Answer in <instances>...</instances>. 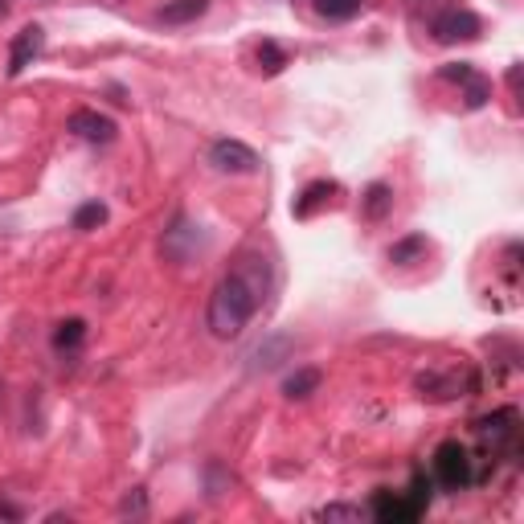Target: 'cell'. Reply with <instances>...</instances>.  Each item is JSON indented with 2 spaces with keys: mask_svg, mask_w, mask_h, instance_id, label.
Instances as JSON below:
<instances>
[{
  "mask_svg": "<svg viewBox=\"0 0 524 524\" xmlns=\"http://www.w3.org/2000/svg\"><path fill=\"white\" fill-rule=\"evenodd\" d=\"M271 295V262L262 254H242L234 267L217 279L209 295L205 324L217 340H238L250 320L262 312V303Z\"/></svg>",
  "mask_w": 524,
  "mask_h": 524,
  "instance_id": "cell-1",
  "label": "cell"
},
{
  "mask_svg": "<svg viewBox=\"0 0 524 524\" xmlns=\"http://www.w3.org/2000/svg\"><path fill=\"white\" fill-rule=\"evenodd\" d=\"M434 479L447 488V492H463L471 479H475V471H471V455H467V447H459V443H443L439 451H434Z\"/></svg>",
  "mask_w": 524,
  "mask_h": 524,
  "instance_id": "cell-2",
  "label": "cell"
},
{
  "mask_svg": "<svg viewBox=\"0 0 524 524\" xmlns=\"http://www.w3.org/2000/svg\"><path fill=\"white\" fill-rule=\"evenodd\" d=\"M160 250H164V258H172V262H193V258L205 250L201 226H193L185 213H177V217H172V226L164 230V238H160Z\"/></svg>",
  "mask_w": 524,
  "mask_h": 524,
  "instance_id": "cell-3",
  "label": "cell"
},
{
  "mask_svg": "<svg viewBox=\"0 0 524 524\" xmlns=\"http://www.w3.org/2000/svg\"><path fill=\"white\" fill-rule=\"evenodd\" d=\"M209 164L217 172H230V177H250V172H258V152L242 140H213L209 144Z\"/></svg>",
  "mask_w": 524,
  "mask_h": 524,
  "instance_id": "cell-4",
  "label": "cell"
},
{
  "mask_svg": "<svg viewBox=\"0 0 524 524\" xmlns=\"http://www.w3.org/2000/svg\"><path fill=\"white\" fill-rule=\"evenodd\" d=\"M430 33H434V41H443V46H459V41H475L484 33V21L471 9H447L430 21Z\"/></svg>",
  "mask_w": 524,
  "mask_h": 524,
  "instance_id": "cell-5",
  "label": "cell"
},
{
  "mask_svg": "<svg viewBox=\"0 0 524 524\" xmlns=\"http://www.w3.org/2000/svg\"><path fill=\"white\" fill-rule=\"evenodd\" d=\"M426 500L430 496H422V488H414V496H389V492H381L369 504V516L385 520V524H406V520H418L426 512Z\"/></svg>",
  "mask_w": 524,
  "mask_h": 524,
  "instance_id": "cell-6",
  "label": "cell"
},
{
  "mask_svg": "<svg viewBox=\"0 0 524 524\" xmlns=\"http://www.w3.org/2000/svg\"><path fill=\"white\" fill-rule=\"evenodd\" d=\"M447 82H459L463 86V107L467 111H479L488 99H492V82L479 74V70H471V62H451V66H443L439 70Z\"/></svg>",
  "mask_w": 524,
  "mask_h": 524,
  "instance_id": "cell-7",
  "label": "cell"
},
{
  "mask_svg": "<svg viewBox=\"0 0 524 524\" xmlns=\"http://www.w3.org/2000/svg\"><path fill=\"white\" fill-rule=\"evenodd\" d=\"M70 131H74V136L82 140V144H115V136H119V127H115V119L111 115H99L95 107H82V111H74L70 115Z\"/></svg>",
  "mask_w": 524,
  "mask_h": 524,
  "instance_id": "cell-8",
  "label": "cell"
},
{
  "mask_svg": "<svg viewBox=\"0 0 524 524\" xmlns=\"http://www.w3.org/2000/svg\"><path fill=\"white\" fill-rule=\"evenodd\" d=\"M520 414L516 410H496L492 418H479L475 422V434L484 439L492 451H512L516 447V434H520Z\"/></svg>",
  "mask_w": 524,
  "mask_h": 524,
  "instance_id": "cell-9",
  "label": "cell"
},
{
  "mask_svg": "<svg viewBox=\"0 0 524 524\" xmlns=\"http://www.w3.org/2000/svg\"><path fill=\"white\" fill-rule=\"evenodd\" d=\"M41 50H46V29L41 25H25L17 37H13V46H9V78H17L25 66H33V58H41Z\"/></svg>",
  "mask_w": 524,
  "mask_h": 524,
  "instance_id": "cell-10",
  "label": "cell"
},
{
  "mask_svg": "<svg viewBox=\"0 0 524 524\" xmlns=\"http://www.w3.org/2000/svg\"><path fill=\"white\" fill-rule=\"evenodd\" d=\"M205 13H209V0H168V5H160L156 21H164V25H193Z\"/></svg>",
  "mask_w": 524,
  "mask_h": 524,
  "instance_id": "cell-11",
  "label": "cell"
},
{
  "mask_svg": "<svg viewBox=\"0 0 524 524\" xmlns=\"http://www.w3.org/2000/svg\"><path fill=\"white\" fill-rule=\"evenodd\" d=\"M332 193H336V181H312L308 189L299 193V201L291 205V213H295V217H312L320 205H328Z\"/></svg>",
  "mask_w": 524,
  "mask_h": 524,
  "instance_id": "cell-12",
  "label": "cell"
},
{
  "mask_svg": "<svg viewBox=\"0 0 524 524\" xmlns=\"http://www.w3.org/2000/svg\"><path fill=\"white\" fill-rule=\"evenodd\" d=\"M320 381H324V373H320V369H295V373L283 381V398H291V402L312 398V393L320 389Z\"/></svg>",
  "mask_w": 524,
  "mask_h": 524,
  "instance_id": "cell-13",
  "label": "cell"
},
{
  "mask_svg": "<svg viewBox=\"0 0 524 524\" xmlns=\"http://www.w3.org/2000/svg\"><path fill=\"white\" fill-rule=\"evenodd\" d=\"M361 209H365L369 222H381V217L393 209V189H389L385 181H373V185L365 189V197H361Z\"/></svg>",
  "mask_w": 524,
  "mask_h": 524,
  "instance_id": "cell-14",
  "label": "cell"
},
{
  "mask_svg": "<svg viewBox=\"0 0 524 524\" xmlns=\"http://www.w3.org/2000/svg\"><path fill=\"white\" fill-rule=\"evenodd\" d=\"M287 353H291V340H287V336H271L267 344H258V348H254L250 369H275Z\"/></svg>",
  "mask_w": 524,
  "mask_h": 524,
  "instance_id": "cell-15",
  "label": "cell"
},
{
  "mask_svg": "<svg viewBox=\"0 0 524 524\" xmlns=\"http://www.w3.org/2000/svg\"><path fill=\"white\" fill-rule=\"evenodd\" d=\"M312 9L324 17V21H353V17H361V9H365V0H312Z\"/></svg>",
  "mask_w": 524,
  "mask_h": 524,
  "instance_id": "cell-16",
  "label": "cell"
},
{
  "mask_svg": "<svg viewBox=\"0 0 524 524\" xmlns=\"http://www.w3.org/2000/svg\"><path fill=\"white\" fill-rule=\"evenodd\" d=\"M254 62H258V70H262V74L271 78V74H279V70H283L291 58H287V50H283V46H275V41L267 37V41H262V46L254 50Z\"/></svg>",
  "mask_w": 524,
  "mask_h": 524,
  "instance_id": "cell-17",
  "label": "cell"
},
{
  "mask_svg": "<svg viewBox=\"0 0 524 524\" xmlns=\"http://www.w3.org/2000/svg\"><path fill=\"white\" fill-rule=\"evenodd\" d=\"M82 340H86V324L82 320H62L58 332H54V348H58V353H74Z\"/></svg>",
  "mask_w": 524,
  "mask_h": 524,
  "instance_id": "cell-18",
  "label": "cell"
},
{
  "mask_svg": "<svg viewBox=\"0 0 524 524\" xmlns=\"http://www.w3.org/2000/svg\"><path fill=\"white\" fill-rule=\"evenodd\" d=\"M230 488H234V475H230V471H226L222 463H217V459H213V463L205 467V492H209V496L217 500V496H226Z\"/></svg>",
  "mask_w": 524,
  "mask_h": 524,
  "instance_id": "cell-19",
  "label": "cell"
},
{
  "mask_svg": "<svg viewBox=\"0 0 524 524\" xmlns=\"http://www.w3.org/2000/svg\"><path fill=\"white\" fill-rule=\"evenodd\" d=\"M107 222V205L103 201H86V205H78V213H74V230H95V226H103Z\"/></svg>",
  "mask_w": 524,
  "mask_h": 524,
  "instance_id": "cell-20",
  "label": "cell"
},
{
  "mask_svg": "<svg viewBox=\"0 0 524 524\" xmlns=\"http://www.w3.org/2000/svg\"><path fill=\"white\" fill-rule=\"evenodd\" d=\"M369 508H353V504H328L316 512V520H365Z\"/></svg>",
  "mask_w": 524,
  "mask_h": 524,
  "instance_id": "cell-21",
  "label": "cell"
},
{
  "mask_svg": "<svg viewBox=\"0 0 524 524\" xmlns=\"http://www.w3.org/2000/svg\"><path fill=\"white\" fill-rule=\"evenodd\" d=\"M119 512H123V516H148V496H144V488H131V492L123 496Z\"/></svg>",
  "mask_w": 524,
  "mask_h": 524,
  "instance_id": "cell-22",
  "label": "cell"
},
{
  "mask_svg": "<svg viewBox=\"0 0 524 524\" xmlns=\"http://www.w3.org/2000/svg\"><path fill=\"white\" fill-rule=\"evenodd\" d=\"M422 246H426V238H418V234H414V238H406V242H398V246H389V262H410Z\"/></svg>",
  "mask_w": 524,
  "mask_h": 524,
  "instance_id": "cell-23",
  "label": "cell"
},
{
  "mask_svg": "<svg viewBox=\"0 0 524 524\" xmlns=\"http://www.w3.org/2000/svg\"><path fill=\"white\" fill-rule=\"evenodd\" d=\"M9 13V5H5V0H0V17H5Z\"/></svg>",
  "mask_w": 524,
  "mask_h": 524,
  "instance_id": "cell-24",
  "label": "cell"
}]
</instances>
